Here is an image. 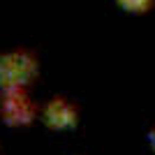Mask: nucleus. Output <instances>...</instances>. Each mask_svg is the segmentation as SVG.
<instances>
[{
  "label": "nucleus",
  "mask_w": 155,
  "mask_h": 155,
  "mask_svg": "<svg viewBox=\"0 0 155 155\" xmlns=\"http://www.w3.org/2000/svg\"><path fill=\"white\" fill-rule=\"evenodd\" d=\"M46 116H49V120H51L53 125H67L72 120V109L63 102H56V104L49 107V114H46Z\"/></svg>",
  "instance_id": "f257e3e1"
},
{
  "label": "nucleus",
  "mask_w": 155,
  "mask_h": 155,
  "mask_svg": "<svg viewBox=\"0 0 155 155\" xmlns=\"http://www.w3.org/2000/svg\"><path fill=\"white\" fill-rule=\"evenodd\" d=\"M118 2L123 7H127V9H137V12H139V9H146V7L150 5V0H118Z\"/></svg>",
  "instance_id": "f03ea898"
},
{
  "label": "nucleus",
  "mask_w": 155,
  "mask_h": 155,
  "mask_svg": "<svg viewBox=\"0 0 155 155\" xmlns=\"http://www.w3.org/2000/svg\"><path fill=\"white\" fill-rule=\"evenodd\" d=\"M153 143H155V134H153Z\"/></svg>",
  "instance_id": "7ed1b4c3"
}]
</instances>
